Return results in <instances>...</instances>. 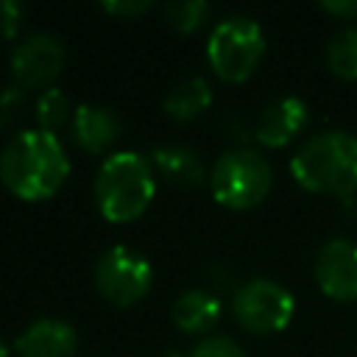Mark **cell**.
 Instances as JSON below:
<instances>
[{"label":"cell","instance_id":"obj_1","mask_svg":"<svg viewBox=\"0 0 357 357\" xmlns=\"http://www.w3.org/2000/svg\"><path fill=\"white\" fill-rule=\"evenodd\" d=\"M70 173V156L45 128L17 131L0 151V178L22 201H42L59 192Z\"/></svg>","mask_w":357,"mask_h":357},{"label":"cell","instance_id":"obj_2","mask_svg":"<svg viewBox=\"0 0 357 357\" xmlns=\"http://www.w3.org/2000/svg\"><path fill=\"white\" fill-rule=\"evenodd\" d=\"M290 173L310 192L351 201L357 195V137L340 128L307 137L290 156Z\"/></svg>","mask_w":357,"mask_h":357},{"label":"cell","instance_id":"obj_3","mask_svg":"<svg viewBox=\"0 0 357 357\" xmlns=\"http://www.w3.org/2000/svg\"><path fill=\"white\" fill-rule=\"evenodd\" d=\"M92 192L106 220H134L145 212L156 192V170L151 159L137 151H114L100 162Z\"/></svg>","mask_w":357,"mask_h":357},{"label":"cell","instance_id":"obj_4","mask_svg":"<svg viewBox=\"0 0 357 357\" xmlns=\"http://www.w3.org/2000/svg\"><path fill=\"white\" fill-rule=\"evenodd\" d=\"M271 184H273L271 162L248 145L223 151L212 162V170H209L212 195L218 204H223L229 209L257 206L271 192Z\"/></svg>","mask_w":357,"mask_h":357},{"label":"cell","instance_id":"obj_5","mask_svg":"<svg viewBox=\"0 0 357 357\" xmlns=\"http://www.w3.org/2000/svg\"><path fill=\"white\" fill-rule=\"evenodd\" d=\"M265 56L262 25L245 14H229L218 20L206 36V59L218 78L229 84L245 81Z\"/></svg>","mask_w":357,"mask_h":357},{"label":"cell","instance_id":"obj_6","mask_svg":"<svg viewBox=\"0 0 357 357\" xmlns=\"http://www.w3.org/2000/svg\"><path fill=\"white\" fill-rule=\"evenodd\" d=\"M296 312L293 293L265 276L243 282L231 296L234 321L251 335H273L282 332Z\"/></svg>","mask_w":357,"mask_h":357},{"label":"cell","instance_id":"obj_7","mask_svg":"<svg viewBox=\"0 0 357 357\" xmlns=\"http://www.w3.org/2000/svg\"><path fill=\"white\" fill-rule=\"evenodd\" d=\"M151 284H153V268L145 254H139L126 243L100 251L95 262V287L106 301L117 307H128L139 301L151 290Z\"/></svg>","mask_w":357,"mask_h":357},{"label":"cell","instance_id":"obj_8","mask_svg":"<svg viewBox=\"0 0 357 357\" xmlns=\"http://www.w3.org/2000/svg\"><path fill=\"white\" fill-rule=\"evenodd\" d=\"M67 61L64 42L50 31L25 33L11 50V78L22 89H47Z\"/></svg>","mask_w":357,"mask_h":357},{"label":"cell","instance_id":"obj_9","mask_svg":"<svg viewBox=\"0 0 357 357\" xmlns=\"http://www.w3.org/2000/svg\"><path fill=\"white\" fill-rule=\"evenodd\" d=\"M318 290L332 301H357V243L349 237L326 240L312 262Z\"/></svg>","mask_w":357,"mask_h":357},{"label":"cell","instance_id":"obj_10","mask_svg":"<svg viewBox=\"0 0 357 357\" xmlns=\"http://www.w3.org/2000/svg\"><path fill=\"white\" fill-rule=\"evenodd\" d=\"M307 120H310L307 103L296 95H284L262 106V112L254 120L251 134L265 148H284L307 128Z\"/></svg>","mask_w":357,"mask_h":357},{"label":"cell","instance_id":"obj_11","mask_svg":"<svg viewBox=\"0 0 357 357\" xmlns=\"http://www.w3.org/2000/svg\"><path fill=\"white\" fill-rule=\"evenodd\" d=\"M78 332L70 321L42 315L33 318L14 340L17 357H75Z\"/></svg>","mask_w":357,"mask_h":357},{"label":"cell","instance_id":"obj_12","mask_svg":"<svg viewBox=\"0 0 357 357\" xmlns=\"http://www.w3.org/2000/svg\"><path fill=\"white\" fill-rule=\"evenodd\" d=\"M120 131H123V120L106 103H78L70 120L73 139L89 153L109 151L117 142Z\"/></svg>","mask_w":357,"mask_h":357},{"label":"cell","instance_id":"obj_13","mask_svg":"<svg viewBox=\"0 0 357 357\" xmlns=\"http://www.w3.org/2000/svg\"><path fill=\"white\" fill-rule=\"evenodd\" d=\"M153 170L176 187H198L206 178L201 153L187 142H162L151 151Z\"/></svg>","mask_w":357,"mask_h":357},{"label":"cell","instance_id":"obj_14","mask_svg":"<svg viewBox=\"0 0 357 357\" xmlns=\"http://www.w3.org/2000/svg\"><path fill=\"white\" fill-rule=\"evenodd\" d=\"M220 318V301L215 293L201 290V287H190L184 293H178L170 304V321L176 324V329H181L184 335H201L209 332Z\"/></svg>","mask_w":357,"mask_h":357},{"label":"cell","instance_id":"obj_15","mask_svg":"<svg viewBox=\"0 0 357 357\" xmlns=\"http://www.w3.org/2000/svg\"><path fill=\"white\" fill-rule=\"evenodd\" d=\"M212 106V84L204 75H190L184 81H178L176 86L167 89L162 109L173 117V120H195L198 114H204Z\"/></svg>","mask_w":357,"mask_h":357},{"label":"cell","instance_id":"obj_16","mask_svg":"<svg viewBox=\"0 0 357 357\" xmlns=\"http://www.w3.org/2000/svg\"><path fill=\"white\" fill-rule=\"evenodd\" d=\"M326 67L332 75L343 81H357V25L340 28L329 42H326Z\"/></svg>","mask_w":357,"mask_h":357},{"label":"cell","instance_id":"obj_17","mask_svg":"<svg viewBox=\"0 0 357 357\" xmlns=\"http://www.w3.org/2000/svg\"><path fill=\"white\" fill-rule=\"evenodd\" d=\"M73 112H75V106H73L70 95L56 84L36 95V103H33L36 128H45V131L56 134L61 126H67L73 120Z\"/></svg>","mask_w":357,"mask_h":357},{"label":"cell","instance_id":"obj_18","mask_svg":"<svg viewBox=\"0 0 357 357\" xmlns=\"http://www.w3.org/2000/svg\"><path fill=\"white\" fill-rule=\"evenodd\" d=\"M209 11L212 8L206 0H170L165 6V17H167L170 28H176L178 33L198 31L209 20Z\"/></svg>","mask_w":357,"mask_h":357},{"label":"cell","instance_id":"obj_19","mask_svg":"<svg viewBox=\"0 0 357 357\" xmlns=\"http://www.w3.org/2000/svg\"><path fill=\"white\" fill-rule=\"evenodd\" d=\"M187 357H248L245 349L229 335H204L187 351Z\"/></svg>","mask_w":357,"mask_h":357},{"label":"cell","instance_id":"obj_20","mask_svg":"<svg viewBox=\"0 0 357 357\" xmlns=\"http://www.w3.org/2000/svg\"><path fill=\"white\" fill-rule=\"evenodd\" d=\"M22 103H25V89L22 86L8 84V86L0 89V128H8L17 120Z\"/></svg>","mask_w":357,"mask_h":357},{"label":"cell","instance_id":"obj_21","mask_svg":"<svg viewBox=\"0 0 357 357\" xmlns=\"http://www.w3.org/2000/svg\"><path fill=\"white\" fill-rule=\"evenodd\" d=\"M25 20V3L20 0H0V36L14 39Z\"/></svg>","mask_w":357,"mask_h":357},{"label":"cell","instance_id":"obj_22","mask_svg":"<svg viewBox=\"0 0 357 357\" xmlns=\"http://www.w3.org/2000/svg\"><path fill=\"white\" fill-rule=\"evenodd\" d=\"M151 6H153L151 0H100V8L114 17H137L145 14Z\"/></svg>","mask_w":357,"mask_h":357},{"label":"cell","instance_id":"obj_23","mask_svg":"<svg viewBox=\"0 0 357 357\" xmlns=\"http://www.w3.org/2000/svg\"><path fill=\"white\" fill-rule=\"evenodd\" d=\"M318 6H321V11H326L332 17H340L346 22L357 20V0H321Z\"/></svg>","mask_w":357,"mask_h":357},{"label":"cell","instance_id":"obj_24","mask_svg":"<svg viewBox=\"0 0 357 357\" xmlns=\"http://www.w3.org/2000/svg\"><path fill=\"white\" fill-rule=\"evenodd\" d=\"M159 357H187L184 351H178V349H167V351H162Z\"/></svg>","mask_w":357,"mask_h":357},{"label":"cell","instance_id":"obj_25","mask_svg":"<svg viewBox=\"0 0 357 357\" xmlns=\"http://www.w3.org/2000/svg\"><path fill=\"white\" fill-rule=\"evenodd\" d=\"M0 357H8V343L0 337Z\"/></svg>","mask_w":357,"mask_h":357}]
</instances>
